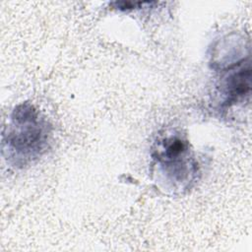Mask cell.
Listing matches in <instances>:
<instances>
[{"mask_svg": "<svg viewBox=\"0 0 252 252\" xmlns=\"http://www.w3.org/2000/svg\"><path fill=\"white\" fill-rule=\"evenodd\" d=\"M51 127L30 102L15 107L2 135V155L11 165L23 168L35 162L48 149Z\"/></svg>", "mask_w": 252, "mask_h": 252, "instance_id": "1", "label": "cell"}, {"mask_svg": "<svg viewBox=\"0 0 252 252\" xmlns=\"http://www.w3.org/2000/svg\"><path fill=\"white\" fill-rule=\"evenodd\" d=\"M154 158L161 171L173 182L183 183L196 171V163L189 151L187 141L178 135L162 138L154 151Z\"/></svg>", "mask_w": 252, "mask_h": 252, "instance_id": "2", "label": "cell"}, {"mask_svg": "<svg viewBox=\"0 0 252 252\" xmlns=\"http://www.w3.org/2000/svg\"><path fill=\"white\" fill-rule=\"evenodd\" d=\"M250 79L251 70L249 65L229 75L224 83V94L226 96L224 101L225 105L235 103L249 94Z\"/></svg>", "mask_w": 252, "mask_h": 252, "instance_id": "3", "label": "cell"}]
</instances>
